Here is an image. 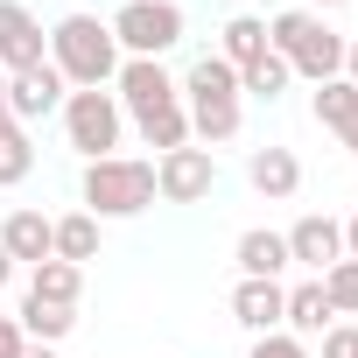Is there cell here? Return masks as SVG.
<instances>
[{
  "label": "cell",
  "mask_w": 358,
  "mask_h": 358,
  "mask_svg": "<svg viewBox=\"0 0 358 358\" xmlns=\"http://www.w3.org/2000/svg\"><path fill=\"white\" fill-rule=\"evenodd\" d=\"M113 43H120V57H169L176 43H183V8L176 0H120L113 8Z\"/></svg>",
  "instance_id": "obj_6"
},
{
  "label": "cell",
  "mask_w": 358,
  "mask_h": 358,
  "mask_svg": "<svg viewBox=\"0 0 358 358\" xmlns=\"http://www.w3.org/2000/svg\"><path fill=\"white\" fill-rule=\"evenodd\" d=\"M0 246H8V260L15 267H36V260H57V218H43V211H8V225H0Z\"/></svg>",
  "instance_id": "obj_12"
},
{
  "label": "cell",
  "mask_w": 358,
  "mask_h": 358,
  "mask_svg": "<svg viewBox=\"0 0 358 358\" xmlns=\"http://www.w3.org/2000/svg\"><path fill=\"white\" fill-rule=\"evenodd\" d=\"M113 99H120V113L141 127V120H155V113H169V106H183V85H176L169 64H155V57H120Z\"/></svg>",
  "instance_id": "obj_7"
},
{
  "label": "cell",
  "mask_w": 358,
  "mask_h": 358,
  "mask_svg": "<svg viewBox=\"0 0 358 358\" xmlns=\"http://www.w3.org/2000/svg\"><path fill=\"white\" fill-rule=\"evenodd\" d=\"M253 358H309V344L288 330H267V337H253Z\"/></svg>",
  "instance_id": "obj_26"
},
{
  "label": "cell",
  "mask_w": 358,
  "mask_h": 358,
  "mask_svg": "<svg viewBox=\"0 0 358 358\" xmlns=\"http://www.w3.org/2000/svg\"><path fill=\"white\" fill-rule=\"evenodd\" d=\"M50 64H57V78L71 92H106L120 78V43H113V29L99 15H64L50 29Z\"/></svg>",
  "instance_id": "obj_2"
},
{
  "label": "cell",
  "mask_w": 358,
  "mask_h": 358,
  "mask_svg": "<svg viewBox=\"0 0 358 358\" xmlns=\"http://www.w3.org/2000/svg\"><path fill=\"white\" fill-rule=\"evenodd\" d=\"M57 260H71V267L99 260V218H92V211H71V218H57Z\"/></svg>",
  "instance_id": "obj_21"
},
{
  "label": "cell",
  "mask_w": 358,
  "mask_h": 358,
  "mask_svg": "<svg viewBox=\"0 0 358 358\" xmlns=\"http://www.w3.org/2000/svg\"><path fill=\"white\" fill-rule=\"evenodd\" d=\"M323 358H358V323H330L323 330Z\"/></svg>",
  "instance_id": "obj_27"
},
{
  "label": "cell",
  "mask_w": 358,
  "mask_h": 358,
  "mask_svg": "<svg viewBox=\"0 0 358 358\" xmlns=\"http://www.w3.org/2000/svg\"><path fill=\"white\" fill-rule=\"evenodd\" d=\"M176 85H183V113H190V134H197L204 148L239 141V127H246V99H239V71H232L218 50L197 57Z\"/></svg>",
  "instance_id": "obj_1"
},
{
  "label": "cell",
  "mask_w": 358,
  "mask_h": 358,
  "mask_svg": "<svg viewBox=\"0 0 358 358\" xmlns=\"http://www.w3.org/2000/svg\"><path fill=\"white\" fill-rule=\"evenodd\" d=\"M64 78H57V64H36V71H15L8 78V113H15V127H29V120H43V113H57L64 106Z\"/></svg>",
  "instance_id": "obj_11"
},
{
  "label": "cell",
  "mask_w": 358,
  "mask_h": 358,
  "mask_svg": "<svg viewBox=\"0 0 358 358\" xmlns=\"http://www.w3.org/2000/svg\"><path fill=\"white\" fill-rule=\"evenodd\" d=\"M15 323H22V337H29V344H64V337L78 330V309H64V302H36V295H22V309H15Z\"/></svg>",
  "instance_id": "obj_17"
},
{
  "label": "cell",
  "mask_w": 358,
  "mask_h": 358,
  "mask_svg": "<svg viewBox=\"0 0 358 358\" xmlns=\"http://www.w3.org/2000/svg\"><path fill=\"white\" fill-rule=\"evenodd\" d=\"M22 358H57V344H29V351H22Z\"/></svg>",
  "instance_id": "obj_34"
},
{
  "label": "cell",
  "mask_w": 358,
  "mask_h": 358,
  "mask_svg": "<svg viewBox=\"0 0 358 358\" xmlns=\"http://www.w3.org/2000/svg\"><path fill=\"white\" fill-rule=\"evenodd\" d=\"M15 127V113H8V71H0V134Z\"/></svg>",
  "instance_id": "obj_30"
},
{
  "label": "cell",
  "mask_w": 358,
  "mask_h": 358,
  "mask_svg": "<svg viewBox=\"0 0 358 358\" xmlns=\"http://www.w3.org/2000/svg\"><path fill=\"white\" fill-rule=\"evenodd\" d=\"M232 260H239V281H281V267H288V239L267 232V225H253V232H239Z\"/></svg>",
  "instance_id": "obj_15"
},
{
  "label": "cell",
  "mask_w": 358,
  "mask_h": 358,
  "mask_svg": "<svg viewBox=\"0 0 358 358\" xmlns=\"http://www.w3.org/2000/svg\"><path fill=\"white\" fill-rule=\"evenodd\" d=\"M29 295H36V302H64V309H78V295H85V267H71V260H36V267H29Z\"/></svg>",
  "instance_id": "obj_19"
},
{
  "label": "cell",
  "mask_w": 358,
  "mask_h": 358,
  "mask_svg": "<svg viewBox=\"0 0 358 358\" xmlns=\"http://www.w3.org/2000/svg\"><path fill=\"white\" fill-rule=\"evenodd\" d=\"M281 309H288V288H281V281H239V288H232V323L253 330V337L281 330Z\"/></svg>",
  "instance_id": "obj_13"
},
{
  "label": "cell",
  "mask_w": 358,
  "mask_h": 358,
  "mask_svg": "<svg viewBox=\"0 0 358 358\" xmlns=\"http://www.w3.org/2000/svg\"><path fill=\"white\" fill-rule=\"evenodd\" d=\"M323 8H351V0H309V15H323Z\"/></svg>",
  "instance_id": "obj_35"
},
{
  "label": "cell",
  "mask_w": 358,
  "mask_h": 358,
  "mask_svg": "<svg viewBox=\"0 0 358 358\" xmlns=\"http://www.w3.org/2000/svg\"><path fill=\"white\" fill-rule=\"evenodd\" d=\"M344 253L358 260V211H351V225H344Z\"/></svg>",
  "instance_id": "obj_31"
},
{
  "label": "cell",
  "mask_w": 358,
  "mask_h": 358,
  "mask_svg": "<svg viewBox=\"0 0 358 358\" xmlns=\"http://www.w3.org/2000/svg\"><path fill=\"white\" fill-rule=\"evenodd\" d=\"M337 323V309H330V295H323V281H302V288H288V309H281V330L288 337H323Z\"/></svg>",
  "instance_id": "obj_16"
},
{
  "label": "cell",
  "mask_w": 358,
  "mask_h": 358,
  "mask_svg": "<svg viewBox=\"0 0 358 358\" xmlns=\"http://www.w3.org/2000/svg\"><path fill=\"white\" fill-rule=\"evenodd\" d=\"M134 134H141V141H148L155 155H169V148H190V113H183V106H169V113H155V120H141Z\"/></svg>",
  "instance_id": "obj_24"
},
{
  "label": "cell",
  "mask_w": 358,
  "mask_h": 358,
  "mask_svg": "<svg viewBox=\"0 0 358 358\" xmlns=\"http://www.w3.org/2000/svg\"><path fill=\"white\" fill-rule=\"evenodd\" d=\"M57 113H64V141H71V155H85V162L120 155V141H127V113H120L113 85H106V92H64Z\"/></svg>",
  "instance_id": "obj_5"
},
{
  "label": "cell",
  "mask_w": 358,
  "mask_h": 358,
  "mask_svg": "<svg viewBox=\"0 0 358 358\" xmlns=\"http://www.w3.org/2000/svg\"><path fill=\"white\" fill-rule=\"evenodd\" d=\"M85 211L106 225V218H141L155 204V162L141 155H106V162H85V183H78Z\"/></svg>",
  "instance_id": "obj_4"
},
{
  "label": "cell",
  "mask_w": 358,
  "mask_h": 358,
  "mask_svg": "<svg viewBox=\"0 0 358 358\" xmlns=\"http://www.w3.org/2000/svg\"><path fill=\"white\" fill-rule=\"evenodd\" d=\"M288 78H295V71H288V64L267 50L260 64H246V71H239V99H260V106H274V99L288 92Z\"/></svg>",
  "instance_id": "obj_22"
},
{
  "label": "cell",
  "mask_w": 358,
  "mask_h": 358,
  "mask_svg": "<svg viewBox=\"0 0 358 358\" xmlns=\"http://www.w3.org/2000/svg\"><path fill=\"white\" fill-rule=\"evenodd\" d=\"M316 281H323V295H330L337 316H358V260H351V253H344L337 267H323Z\"/></svg>",
  "instance_id": "obj_25"
},
{
  "label": "cell",
  "mask_w": 358,
  "mask_h": 358,
  "mask_svg": "<svg viewBox=\"0 0 358 358\" xmlns=\"http://www.w3.org/2000/svg\"><path fill=\"white\" fill-rule=\"evenodd\" d=\"M36 64H50V36H43V22L22 8V0H0V71H36Z\"/></svg>",
  "instance_id": "obj_9"
},
{
  "label": "cell",
  "mask_w": 358,
  "mask_h": 358,
  "mask_svg": "<svg viewBox=\"0 0 358 358\" xmlns=\"http://www.w3.org/2000/svg\"><path fill=\"white\" fill-rule=\"evenodd\" d=\"M22 351H29L22 323H15V316H0V358H22Z\"/></svg>",
  "instance_id": "obj_28"
},
{
  "label": "cell",
  "mask_w": 358,
  "mask_h": 358,
  "mask_svg": "<svg viewBox=\"0 0 358 358\" xmlns=\"http://www.w3.org/2000/svg\"><path fill=\"white\" fill-rule=\"evenodd\" d=\"M344 78H351V85H358V36H351V43H344Z\"/></svg>",
  "instance_id": "obj_29"
},
{
  "label": "cell",
  "mask_w": 358,
  "mask_h": 358,
  "mask_svg": "<svg viewBox=\"0 0 358 358\" xmlns=\"http://www.w3.org/2000/svg\"><path fill=\"white\" fill-rule=\"evenodd\" d=\"M29 169H36V141H29V127H8L0 134V190L29 183Z\"/></svg>",
  "instance_id": "obj_23"
},
{
  "label": "cell",
  "mask_w": 358,
  "mask_h": 358,
  "mask_svg": "<svg viewBox=\"0 0 358 358\" xmlns=\"http://www.w3.org/2000/svg\"><path fill=\"white\" fill-rule=\"evenodd\" d=\"M15 281V260H8V246H0V288H8Z\"/></svg>",
  "instance_id": "obj_32"
},
{
  "label": "cell",
  "mask_w": 358,
  "mask_h": 358,
  "mask_svg": "<svg viewBox=\"0 0 358 358\" xmlns=\"http://www.w3.org/2000/svg\"><path fill=\"white\" fill-rule=\"evenodd\" d=\"M218 57H225L232 71L260 64V57H267V22H260V15H232V22L218 29Z\"/></svg>",
  "instance_id": "obj_18"
},
{
  "label": "cell",
  "mask_w": 358,
  "mask_h": 358,
  "mask_svg": "<svg viewBox=\"0 0 358 358\" xmlns=\"http://www.w3.org/2000/svg\"><path fill=\"white\" fill-rule=\"evenodd\" d=\"M281 239H288V267H309V274H323V267H337V260H344V225H337V218H323V211L295 218Z\"/></svg>",
  "instance_id": "obj_10"
},
{
  "label": "cell",
  "mask_w": 358,
  "mask_h": 358,
  "mask_svg": "<svg viewBox=\"0 0 358 358\" xmlns=\"http://www.w3.org/2000/svg\"><path fill=\"white\" fill-rule=\"evenodd\" d=\"M337 141H344V148H351V155H358V120H351V127H344V134H337Z\"/></svg>",
  "instance_id": "obj_33"
},
{
  "label": "cell",
  "mask_w": 358,
  "mask_h": 358,
  "mask_svg": "<svg viewBox=\"0 0 358 358\" xmlns=\"http://www.w3.org/2000/svg\"><path fill=\"white\" fill-rule=\"evenodd\" d=\"M246 183H253L267 204H288V197L302 190V162H295V148H253Z\"/></svg>",
  "instance_id": "obj_14"
},
{
  "label": "cell",
  "mask_w": 358,
  "mask_h": 358,
  "mask_svg": "<svg viewBox=\"0 0 358 358\" xmlns=\"http://www.w3.org/2000/svg\"><path fill=\"white\" fill-rule=\"evenodd\" d=\"M344 43H351V36H337V29H330L323 15H309V8H288V15L267 22V50H274L295 78H309V85L344 78Z\"/></svg>",
  "instance_id": "obj_3"
},
{
  "label": "cell",
  "mask_w": 358,
  "mask_h": 358,
  "mask_svg": "<svg viewBox=\"0 0 358 358\" xmlns=\"http://www.w3.org/2000/svg\"><path fill=\"white\" fill-rule=\"evenodd\" d=\"M309 113H316V127H330V134H344V127L358 120V85H351V78H330V85H316V99H309Z\"/></svg>",
  "instance_id": "obj_20"
},
{
  "label": "cell",
  "mask_w": 358,
  "mask_h": 358,
  "mask_svg": "<svg viewBox=\"0 0 358 358\" xmlns=\"http://www.w3.org/2000/svg\"><path fill=\"white\" fill-rule=\"evenodd\" d=\"M218 190V155L211 148H169L155 155V197L162 204H204Z\"/></svg>",
  "instance_id": "obj_8"
}]
</instances>
